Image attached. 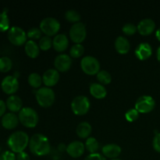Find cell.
I'll use <instances>...</instances> for the list:
<instances>
[{"label": "cell", "mask_w": 160, "mask_h": 160, "mask_svg": "<svg viewBox=\"0 0 160 160\" xmlns=\"http://www.w3.org/2000/svg\"><path fill=\"white\" fill-rule=\"evenodd\" d=\"M29 148L31 152L37 156H47L51 151L49 141L42 134H35L31 138Z\"/></svg>", "instance_id": "obj_1"}, {"label": "cell", "mask_w": 160, "mask_h": 160, "mask_svg": "<svg viewBox=\"0 0 160 160\" xmlns=\"http://www.w3.org/2000/svg\"><path fill=\"white\" fill-rule=\"evenodd\" d=\"M29 142L30 139L28 134L18 131L10 134L7 140V145L12 152L18 154L24 151L28 145H29Z\"/></svg>", "instance_id": "obj_2"}, {"label": "cell", "mask_w": 160, "mask_h": 160, "mask_svg": "<svg viewBox=\"0 0 160 160\" xmlns=\"http://www.w3.org/2000/svg\"><path fill=\"white\" fill-rule=\"evenodd\" d=\"M18 117L21 124L25 128H34L38 123V114L32 108H23L19 112Z\"/></svg>", "instance_id": "obj_3"}, {"label": "cell", "mask_w": 160, "mask_h": 160, "mask_svg": "<svg viewBox=\"0 0 160 160\" xmlns=\"http://www.w3.org/2000/svg\"><path fill=\"white\" fill-rule=\"evenodd\" d=\"M35 97L39 106L43 108H48L52 106L56 99L54 91L48 87H42L38 89Z\"/></svg>", "instance_id": "obj_4"}, {"label": "cell", "mask_w": 160, "mask_h": 160, "mask_svg": "<svg viewBox=\"0 0 160 160\" xmlns=\"http://www.w3.org/2000/svg\"><path fill=\"white\" fill-rule=\"evenodd\" d=\"M40 29L45 36L51 38L57 35L60 29V23L54 17H46L41 21Z\"/></svg>", "instance_id": "obj_5"}, {"label": "cell", "mask_w": 160, "mask_h": 160, "mask_svg": "<svg viewBox=\"0 0 160 160\" xmlns=\"http://www.w3.org/2000/svg\"><path fill=\"white\" fill-rule=\"evenodd\" d=\"M91 103L88 98L84 95H79L73 99L71 102V109L75 115L83 116L88 112Z\"/></svg>", "instance_id": "obj_6"}, {"label": "cell", "mask_w": 160, "mask_h": 160, "mask_svg": "<svg viewBox=\"0 0 160 160\" xmlns=\"http://www.w3.org/2000/svg\"><path fill=\"white\" fill-rule=\"evenodd\" d=\"M81 67L83 72L87 75H97L100 71V62L94 56H87L81 59Z\"/></svg>", "instance_id": "obj_7"}, {"label": "cell", "mask_w": 160, "mask_h": 160, "mask_svg": "<svg viewBox=\"0 0 160 160\" xmlns=\"http://www.w3.org/2000/svg\"><path fill=\"white\" fill-rule=\"evenodd\" d=\"M69 36L72 42L75 44H81L85 40L87 36L85 25L81 22L73 24L69 31Z\"/></svg>", "instance_id": "obj_8"}, {"label": "cell", "mask_w": 160, "mask_h": 160, "mask_svg": "<svg viewBox=\"0 0 160 160\" xmlns=\"http://www.w3.org/2000/svg\"><path fill=\"white\" fill-rule=\"evenodd\" d=\"M27 38L28 36L26 32L19 27H12L9 28L8 31V39L16 46H20L23 44H26Z\"/></svg>", "instance_id": "obj_9"}, {"label": "cell", "mask_w": 160, "mask_h": 160, "mask_svg": "<svg viewBox=\"0 0 160 160\" xmlns=\"http://www.w3.org/2000/svg\"><path fill=\"white\" fill-rule=\"evenodd\" d=\"M156 107V102L149 95H143L138 98L135 102V109L139 113H148Z\"/></svg>", "instance_id": "obj_10"}, {"label": "cell", "mask_w": 160, "mask_h": 160, "mask_svg": "<svg viewBox=\"0 0 160 160\" xmlns=\"http://www.w3.org/2000/svg\"><path fill=\"white\" fill-rule=\"evenodd\" d=\"M2 89L7 95H12L18 91L19 82L15 76H7L2 80L1 84Z\"/></svg>", "instance_id": "obj_11"}, {"label": "cell", "mask_w": 160, "mask_h": 160, "mask_svg": "<svg viewBox=\"0 0 160 160\" xmlns=\"http://www.w3.org/2000/svg\"><path fill=\"white\" fill-rule=\"evenodd\" d=\"M55 68L59 72H67L72 66V59L67 54H60L56 57L54 60Z\"/></svg>", "instance_id": "obj_12"}, {"label": "cell", "mask_w": 160, "mask_h": 160, "mask_svg": "<svg viewBox=\"0 0 160 160\" xmlns=\"http://www.w3.org/2000/svg\"><path fill=\"white\" fill-rule=\"evenodd\" d=\"M66 151L70 157L77 159L83 156L85 151V146L81 142L74 141L67 145Z\"/></svg>", "instance_id": "obj_13"}, {"label": "cell", "mask_w": 160, "mask_h": 160, "mask_svg": "<svg viewBox=\"0 0 160 160\" xmlns=\"http://www.w3.org/2000/svg\"><path fill=\"white\" fill-rule=\"evenodd\" d=\"M138 31L143 36H148L152 34L156 29V23L150 18H145L141 20L137 26Z\"/></svg>", "instance_id": "obj_14"}, {"label": "cell", "mask_w": 160, "mask_h": 160, "mask_svg": "<svg viewBox=\"0 0 160 160\" xmlns=\"http://www.w3.org/2000/svg\"><path fill=\"white\" fill-rule=\"evenodd\" d=\"M42 81L45 87H53L59 81V71H57L56 69H48L43 73Z\"/></svg>", "instance_id": "obj_15"}, {"label": "cell", "mask_w": 160, "mask_h": 160, "mask_svg": "<svg viewBox=\"0 0 160 160\" xmlns=\"http://www.w3.org/2000/svg\"><path fill=\"white\" fill-rule=\"evenodd\" d=\"M135 56L140 60H146L149 59L152 55V46L147 42H142L139 44L136 48Z\"/></svg>", "instance_id": "obj_16"}, {"label": "cell", "mask_w": 160, "mask_h": 160, "mask_svg": "<svg viewBox=\"0 0 160 160\" xmlns=\"http://www.w3.org/2000/svg\"><path fill=\"white\" fill-rule=\"evenodd\" d=\"M52 46L58 52H63L68 48L69 39L64 34H59L52 39Z\"/></svg>", "instance_id": "obj_17"}, {"label": "cell", "mask_w": 160, "mask_h": 160, "mask_svg": "<svg viewBox=\"0 0 160 160\" xmlns=\"http://www.w3.org/2000/svg\"><path fill=\"white\" fill-rule=\"evenodd\" d=\"M103 156L110 159H117L121 153V148L117 144H108L102 147Z\"/></svg>", "instance_id": "obj_18"}, {"label": "cell", "mask_w": 160, "mask_h": 160, "mask_svg": "<svg viewBox=\"0 0 160 160\" xmlns=\"http://www.w3.org/2000/svg\"><path fill=\"white\" fill-rule=\"evenodd\" d=\"M19 122V117L13 112L6 113L2 118V125L7 130H12L17 128Z\"/></svg>", "instance_id": "obj_19"}, {"label": "cell", "mask_w": 160, "mask_h": 160, "mask_svg": "<svg viewBox=\"0 0 160 160\" xmlns=\"http://www.w3.org/2000/svg\"><path fill=\"white\" fill-rule=\"evenodd\" d=\"M6 107L11 112H20L23 109V102L21 98L15 95H10L6 100Z\"/></svg>", "instance_id": "obj_20"}, {"label": "cell", "mask_w": 160, "mask_h": 160, "mask_svg": "<svg viewBox=\"0 0 160 160\" xmlns=\"http://www.w3.org/2000/svg\"><path fill=\"white\" fill-rule=\"evenodd\" d=\"M114 45L117 52L122 55L127 54L131 49V44L129 40L123 36L117 38Z\"/></svg>", "instance_id": "obj_21"}, {"label": "cell", "mask_w": 160, "mask_h": 160, "mask_svg": "<svg viewBox=\"0 0 160 160\" xmlns=\"http://www.w3.org/2000/svg\"><path fill=\"white\" fill-rule=\"evenodd\" d=\"M90 93L92 96L97 99H102L107 95V91L104 85L99 83H92L90 85Z\"/></svg>", "instance_id": "obj_22"}, {"label": "cell", "mask_w": 160, "mask_h": 160, "mask_svg": "<svg viewBox=\"0 0 160 160\" xmlns=\"http://www.w3.org/2000/svg\"><path fill=\"white\" fill-rule=\"evenodd\" d=\"M24 49L27 56L28 57L31 58V59H35V58H37L38 56L39 53H40L41 50L38 45L34 41L32 40H29L26 42Z\"/></svg>", "instance_id": "obj_23"}, {"label": "cell", "mask_w": 160, "mask_h": 160, "mask_svg": "<svg viewBox=\"0 0 160 160\" xmlns=\"http://www.w3.org/2000/svg\"><path fill=\"white\" fill-rule=\"evenodd\" d=\"M92 128L88 122H81L78 125L76 128V133L80 138H88L92 133Z\"/></svg>", "instance_id": "obj_24"}, {"label": "cell", "mask_w": 160, "mask_h": 160, "mask_svg": "<svg viewBox=\"0 0 160 160\" xmlns=\"http://www.w3.org/2000/svg\"><path fill=\"white\" fill-rule=\"evenodd\" d=\"M28 84L31 87H32L33 88L35 89H39L40 88H42V83H43V81H42V77L41 76L39 73H32L28 76Z\"/></svg>", "instance_id": "obj_25"}, {"label": "cell", "mask_w": 160, "mask_h": 160, "mask_svg": "<svg viewBox=\"0 0 160 160\" xmlns=\"http://www.w3.org/2000/svg\"><path fill=\"white\" fill-rule=\"evenodd\" d=\"M85 149L90 154H95L99 149V143L98 141L93 137H89L87 138L85 142Z\"/></svg>", "instance_id": "obj_26"}, {"label": "cell", "mask_w": 160, "mask_h": 160, "mask_svg": "<svg viewBox=\"0 0 160 160\" xmlns=\"http://www.w3.org/2000/svg\"><path fill=\"white\" fill-rule=\"evenodd\" d=\"M96 77L99 84H102V85H106V84H110L111 81H112V76L106 70H100L97 73Z\"/></svg>", "instance_id": "obj_27"}, {"label": "cell", "mask_w": 160, "mask_h": 160, "mask_svg": "<svg viewBox=\"0 0 160 160\" xmlns=\"http://www.w3.org/2000/svg\"><path fill=\"white\" fill-rule=\"evenodd\" d=\"M84 52V48L81 44H74L70 50V56L71 58L78 59L81 57Z\"/></svg>", "instance_id": "obj_28"}, {"label": "cell", "mask_w": 160, "mask_h": 160, "mask_svg": "<svg viewBox=\"0 0 160 160\" xmlns=\"http://www.w3.org/2000/svg\"><path fill=\"white\" fill-rule=\"evenodd\" d=\"M65 18L67 21L74 23H79L81 20V15L79 12L73 9H70L65 12Z\"/></svg>", "instance_id": "obj_29"}, {"label": "cell", "mask_w": 160, "mask_h": 160, "mask_svg": "<svg viewBox=\"0 0 160 160\" xmlns=\"http://www.w3.org/2000/svg\"><path fill=\"white\" fill-rule=\"evenodd\" d=\"M12 62L9 57L2 56L0 58V72L7 73L12 69Z\"/></svg>", "instance_id": "obj_30"}, {"label": "cell", "mask_w": 160, "mask_h": 160, "mask_svg": "<svg viewBox=\"0 0 160 160\" xmlns=\"http://www.w3.org/2000/svg\"><path fill=\"white\" fill-rule=\"evenodd\" d=\"M9 28V20L8 17L7 12L6 11H3L2 12H0V31L4 32L8 31Z\"/></svg>", "instance_id": "obj_31"}, {"label": "cell", "mask_w": 160, "mask_h": 160, "mask_svg": "<svg viewBox=\"0 0 160 160\" xmlns=\"http://www.w3.org/2000/svg\"><path fill=\"white\" fill-rule=\"evenodd\" d=\"M38 46L40 49L42 50V51H48L52 46V40L48 36H43L39 40Z\"/></svg>", "instance_id": "obj_32"}, {"label": "cell", "mask_w": 160, "mask_h": 160, "mask_svg": "<svg viewBox=\"0 0 160 160\" xmlns=\"http://www.w3.org/2000/svg\"><path fill=\"white\" fill-rule=\"evenodd\" d=\"M27 36H28V38H30L32 41L38 40V39L40 40L42 38V31H41L40 28H32L28 31Z\"/></svg>", "instance_id": "obj_33"}, {"label": "cell", "mask_w": 160, "mask_h": 160, "mask_svg": "<svg viewBox=\"0 0 160 160\" xmlns=\"http://www.w3.org/2000/svg\"><path fill=\"white\" fill-rule=\"evenodd\" d=\"M122 31H123V33L125 34V35L131 36L137 32L138 28L134 23H128L123 25V28H122Z\"/></svg>", "instance_id": "obj_34"}, {"label": "cell", "mask_w": 160, "mask_h": 160, "mask_svg": "<svg viewBox=\"0 0 160 160\" xmlns=\"http://www.w3.org/2000/svg\"><path fill=\"white\" fill-rule=\"evenodd\" d=\"M139 117V112L137 109L134 108V109H131L127 111V112L125 113V118L128 120V122H134L138 119Z\"/></svg>", "instance_id": "obj_35"}, {"label": "cell", "mask_w": 160, "mask_h": 160, "mask_svg": "<svg viewBox=\"0 0 160 160\" xmlns=\"http://www.w3.org/2000/svg\"><path fill=\"white\" fill-rule=\"evenodd\" d=\"M0 160H17V156L12 152L6 151L0 155Z\"/></svg>", "instance_id": "obj_36"}, {"label": "cell", "mask_w": 160, "mask_h": 160, "mask_svg": "<svg viewBox=\"0 0 160 160\" xmlns=\"http://www.w3.org/2000/svg\"><path fill=\"white\" fill-rule=\"evenodd\" d=\"M152 146L155 151L160 153V133H157L155 135L152 141Z\"/></svg>", "instance_id": "obj_37"}, {"label": "cell", "mask_w": 160, "mask_h": 160, "mask_svg": "<svg viewBox=\"0 0 160 160\" xmlns=\"http://www.w3.org/2000/svg\"><path fill=\"white\" fill-rule=\"evenodd\" d=\"M84 160H106V157L99 153H95V154H90L86 156Z\"/></svg>", "instance_id": "obj_38"}, {"label": "cell", "mask_w": 160, "mask_h": 160, "mask_svg": "<svg viewBox=\"0 0 160 160\" xmlns=\"http://www.w3.org/2000/svg\"><path fill=\"white\" fill-rule=\"evenodd\" d=\"M17 160H31V158L28 153L22 152L17 155Z\"/></svg>", "instance_id": "obj_39"}, {"label": "cell", "mask_w": 160, "mask_h": 160, "mask_svg": "<svg viewBox=\"0 0 160 160\" xmlns=\"http://www.w3.org/2000/svg\"><path fill=\"white\" fill-rule=\"evenodd\" d=\"M6 104L5 102L0 99V117H3L5 115V112L6 110Z\"/></svg>", "instance_id": "obj_40"}, {"label": "cell", "mask_w": 160, "mask_h": 160, "mask_svg": "<svg viewBox=\"0 0 160 160\" xmlns=\"http://www.w3.org/2000/svg\"><path fill=\"white\" fill-rule=\"evenodd\" d=\"M156 38L159 40V42H160V28H159V29L156 31Z\"/></svg>", "instance_id": "obj_41"}, {"label": "cell", "mask_w": 160, "mask_h": 160, "mask_svg": "<svg viewBox=\"0 0 160 160\" xmlns=\"http://www.w3.org/2000/svg\"><path fill=\"white\" fill-rule=\"evenodd\" d=\"M156 56H157V59L158 61L160 62V46L157 49V52H156Z\"/></svg>", "instance_id": "obj_42"}, {"label": "cell", "mask_w": 160, "mask_h": 160, "mask_svg": "<svg viewBox=\"0 0 160 160\" xmlns=\"http://www.w3.org/2000/svg\"><path fill=\"white\" fill-rule=\"evenodd\" d=\"M110 160H122V159H118V158H117V159H110Z\"/></svg>", "instance_id": "obj_43"}]
</instances>
